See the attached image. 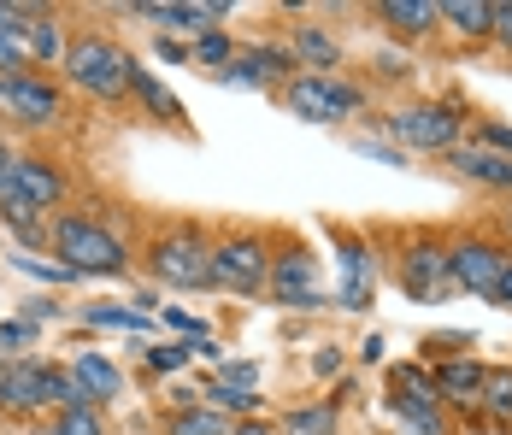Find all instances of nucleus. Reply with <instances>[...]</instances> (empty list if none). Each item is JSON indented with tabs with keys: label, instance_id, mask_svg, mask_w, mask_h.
I'll return each mask as SVG.
<instances>
[{
	"label": "nucleus",
	"instance_id": "nucleus-14",
	"mask_svg": "<svg viewBox=\"0 0 512 435\" xmlns=\"http://www.w3.org/2000/svg\"><path fill=\"white\" fill-rule=\"evenodd\" d=\"M71 377L83 383V394H89V400H112V394H118V383H124V377H118V365H112V359H101V353H77V371H71Z\"/></svg>",
	"mask_w": 512,
	"mask_h": 435
},
{
	"label": "nucleus",
	"instance_id": "nucleus-30",
	"mask_svg": "<svg viewBox=\"0 0 512 435\" xmlns=\"http://www.w3.org/2000/svg\"><path fill=\"white\" fill-rule=\"evenodd\" d=\"M148 365L154 371H177V365H189V347H148Z\"/></svg>",
	"mask_w": 512,
	"mask_h": 435
},
{
	"label": "nucleus",
	"instance_id": "nucleus-31",
	"mask_svg": "<svg viewBox=\"0 0 512 435\" xmlns=\"http://www.w3.org/2000/svg\"><path fill=\"white\" fill-rule=\"evenodd\" d=\"M206 59V65H230V42L224 36H201V48H195Z\"/></svg>",
	"mask_w": 512,
	"mask_h": 435
},
{
	"label": "nucleus",
	"instance_id": "nucleus-5",
	"mask_svg": "<svg viewBox=\"0 0 512 435\" xmlns=\"http://www.w3.org/2000/svg\"><path fill=\"white\" fill-rule=\"evenodd\" d=\"M389 130L407 147H454L460 142V112L454 106H407L389 118Z\"/></svg>",
	"mask_w": 512,
	"mask_h": 435
},
{
	"label": "nucleus",
	"instance_id": "nucleus-8",
	"mask_svg": "<svg viewBox=\"0 0 512 435\" xmlns=\"http://www.w3.org/2000/svg\"><path fill=\"white\" fill-rule=\"evenodd\" d=\"M0 106L12 118H24V124H48L59 112V95L48 83H36V77H0Z\"/></svg>",
	"mask_w": 512,
	"mask_h": 435
},
{
	"label": "nucleus",
	"instance_id": "nucleus-11",
	"mask_svg": "<svg viewBox=\"0 0 512 435\" xmlns=\"http://www.w3.org/2000/svg\"><path fill=\"white\" fill-rule=\"evenodd\" d=\"M36 12L30 6H0V71H24L30 65V53H24V24H30Z\"/></svg>",
	"mask_w": 512,
	"mask_h": 435
},
{
	"label": "nucleus",
	"instance_id": "nucleus-1",
	"mask_svg": "<svg viewBox=\"0 0 512 435\" xmlns=\"http://www.w3.org/2000/svg\"><path fill=\"white\" fill-rule=\"evenodd\" d=\"M130 65H136V59L118 53L112 42H101V36L65 48V71H71V83L89 89V95H101V100H118L124 89H130Z\"/></svg>",
	"mask_w": 512,
	"mask_h": 435
},
{
	"label": "nucleus",
	"instance_id": "nucleus-18",
	"mask_svg": "<svg viewBox=\"0 0 512 435\" xmlns=\"http://www.w3.org/2000/svg\"><path fill=\"white\" fill-rule=\"evenodd\" d=\"M477 388H483V371L471 365V359H454V365H442L436 371V394H448V400H477Z\"/></svg>",
	"mask_w": 512,
	"mask_h": 435
},
{
	"label": "nucleus",
	"instance_id": "nucleus-23",
	"mask_svg": "<svg viewBox=\"0 0 512 435\" xmlns=\"http://www.w3.org/2000/svg\"><path fill=\"white\" fill-rule=\"evenodd\" d=\"M171 435H230V424L218 412H206V406H189V412H177Z\"/></svg>",
	"mask_w": 512,
	"mask_h": 435
},
{
	"label": "nucleus",
	"instance_id": "nucleus-35",
	"mask_svg": "<svg viewBox=\"0 0 512 435\" xmlns=\"http://www.w3.org/2000/svg\"><path fill=\"white\" fill-rule=\"evenodd\" d=\"M359 153H365V159H383V165H401V153H395V147H377V142H354Z\"/></svg>",
	"mask_w": 512,
	"mask_h": 435
},
{
	"label": "nucleus",
	"instance_id": "nucleus-38",
	"mask_svg": "<svg viewBox=\"0 0 512 435\" xmlns=\"http://www.w3.org/2000/svg\"><path fill=\"white\" fill-rule=\"evenodd\" d=\"M18 200H24V194H18V183H12V171L0 165V206H18Z\"/></svg>",
	"mask_w": 512,
	"mask_h": 435
},
{
	"label": "nucleus",
	"instance_id": "nucleus-10",
	"mask_svg": "<svg viewBox=\"0 0 512 435\" xmlns=\"http://www.w3.org/2000/svg\"><path fill=\"white\" fill-rule=\"evenodd\" d=\"M271 289H277V300H283V306H301V312L324 306V300H318V289H312V259H307V253L277 259V265H271Z\"/></svg>",
	"mask_w": 512,
	"mask_h": 435
},
{
	"label": "nucleus",
	"instance_id": "nucleus-6",
	"mask_svg": "<svg viewBox=\"0 0 512 435\" xmlns=\"http://www.w3.org/2000/svg\"><path fill=\"white\" fill-rule=\"evenodd\" d=\"M289 106H295L307 124H330V118L354 112L359 95L348 83H330V77H295V83H289Z\"/></svg>",
	"mask_w": 512,
	"mask_h": 435
},
{
	"label": "nucleus",
	"instance_id": "nucleus-2",
	"mask_svg": "<svg viewBox=\"0 0 512 435\" xmlns=\"http://www.w3.org/2000/svg\"><path fill=\"white\" fill-rule=\"evenodd\" d=\"M53 242H59V259L83 277V271H101V277H118L124 271V247L106 236L101 224L89 218H59L53 224Z\"/></svg>",
	"mask_w": 512,
	"mask_h": 435
},
{
	"label": "nucleus",
	"instance_id": "nucleus-22",
	"mask_svg": "<svg viewBox=\"0 0 512 435\" xmlns=\"http://www.w3.org/2000/svg\"><path fill=\"white\" fill-rule=\"evenodd\" d=\"M130 89H142V100L154 106L159 118H183V106H177V100L165 95V83H154V77H148L142 65H130Z\"/></svg>",
	"mask_w": 512,
	"mask_h": 435
},
{
	"label": "nucleus",
	"instance_id": "nucleus-40",
	"mask_svg": "<svg viewBox=\"0 0 512 435\" xmlns=\"http://www.w3.org/2000/svg\"><path fill=\"white\" fill-rule=\"evenodd\" d=\"M230 435H277V430H271V424H236Z\"/></svg>",
	"mask_w": 512,
	"mask_h": 435
},
{
	"label": "nucleus",
	"instance_id": "nucleus-26",
	"mask_svg": "<svg viewBox=\"0 0 512 435\" xmlns=\"http://www.w3.org/2000/svg\"><path fill=\"white\" fill-rule=\"evenodd\" d=\"M89 324H112V330H148V312H124V306H89Z\"/></svg>",
	"mask_w": 512,
	"mask_h": 435
},
{
	"label": "nucleus",
	"instance_id": "nucleus-3",
	"mask_svg": "<svg viewBox=\"0 0 512 435\" xmlns=\"http://www.w3.org/2000/svg\"><path fill=\"white\" fill-rule=\"evenodd\" d=\"M154 277L171 289H206L212 283V253L195 236H171L154 247Z\"/></svg>",
	"mask_w": 512,
	"mask_h": 435
},
{
	"label": "nucleus",
	"instance_id": "nucleus-34",
	"mask_svg": "<svg viewBox=\"0 0 512 435\" xmlns=\"http://www.w3.org/2000/svg\"><path fill=\"white\" fill-rule=\"evenodd\" d=\"M483 142L495 147V153H507V159H512V130H501V124H489V130H483Z\"/></svg>",
	"mask_w": 512,
	"mask_h": 435
},
{
	"label": "nucleus",
	"instance_id": "nucleus-20",
	"mask_svg": "<svg viewBox=\"0 0 512 435\" xmlns=\"http://www.w3.org/2000/svg\"><path fill=\"white\" fill-rule=\"evenodd\" d=\"M436 12H442V18H454L465 36H489V18H495V6H489V0H442Z\"/></svg>",
	"mask_w": 512,
	"mask_h": 435
},
{
	"label": "nucleus",
	"instance_id": "nucleus-27",
	"mask_svg": "<svg viewBox=\"0 0 512 435\" xmlns=\"http://www.w3.org/2000/svg\"><path fill=\"white\" fill-rule=\"evenodd\" d=\"M212 406H218V412H254L259 394H254V388H224V383H212Z\"/></svg>",
	"mask_w": 512,
	"mask_h": 435
},
{
	"label": "nucleus",
	"instance_id": "nucleus-13",
	"mask_svg": "<svg viewBox=\"0 0 512 435\" xmlns=\"http://www.w3.org/2000/svg\"><path fill=\"white\" fill-rule=\"evenodd\" d=\"M6 171H12L18 194H24V200H30L36 212H42V206H53V200H59V189H65V183L53 177L48 165H36V159H18V165H6Z\"/></svg>",
	"mask_w": 512,
	"mask_h": 435
},
{
	"label": "nucleus",
	"instance_id": "nucleus-4",
	"mask_svg": "<svg viewBox=\"0 0 512 435\" xmlns=\"http://www.w3.org/2000/svg\"><path fill=\"white\" fill-rule=\"evenodd\" d=\"M265 277H271V259H265V247H259L254 236H242V242H224L218 253H212V283H224V289L254 294Z\"/></svg>",
	"mask_w": 512,
	"mask_h": 435
},
{
	"label": "nucleus",
	"instance_id": "nucleus-37",
	"mask_svg": "<svg viewBox=\"0 0 512 435\" xmlns=\"http://www.w3.org/2000/svg\"><path fill=\"white\" fill-rule=\"evenodd\" d=\"M336 365H342V353H336V347H318V359H312V371H318V377H330Z\"/></svg>",
	"mask_w": 512,
	"mask_h": 435
},
{
	"label": "nucleus",
	"instance_id": "nucleus-24",
	"mask_svg": "<svg viewBox=\"0 0 512 435\" xmlns=\"http://www.w3.org/2000/svg\"><path fill=\"white\" fill-rule=\"evenodd\" d=\"M289 435H330L336 430V406H312V412H289Z\"/></svg>",
	"mask_w": 512,
	"mask_h": 435
},
{
	"label": "nucleus",
	"instance_id": "nucleus-19",
	"mask_svg": "<svg viewBox=\"0 0 512 435\" xmlns=\"http://www.w3.org/2000/svg\"><path fill=\"white\" fill-rule=\"evenodd\" d=\"M24 53H30V59H48V65H53V59L65 53V36H59V24L36 12V18L24 24Z\"/></svg>",
	"mask_w": 512,
	"mask_h": 435
},
{
	"label": "nucleus",
	"instance_id": "nucleus-12",
	"mask_svg": "<svg viewBox=\"0 0 512 435\" xmlns=\"http://www.w3.org/2000/svg\"><path fill=\"white\" fill-rule=\"evenodd\" d=\"M454 165H460L465 177H477V183L512 189V159H507V153H495V147H460V153H454Z\"/></svg>",
	"mask_w": 512,
	"mask_h": 435
},
{
	"label": "nucleus",
	"instance_id": "nucleus-15",
	"mask_svg": "<svg viewBox=\"0 0 512 435\" xmlns=\"http://www.w3.org/2000/svg\"><path fill=\"white\" fill-rule=\"evenodd\" d=\"M142 18H154V24H183V30H201V24H212V18H224L230 6L224 0H206V6H159V0H148V6H136Z\"/></svg>",
	"mask_w": 512,
	"mask_h": 435
},
{
	"label": "nucleus",
	"instance_id": "nucleus-32",
	"mask_svg": "<svg viewBox=\"0 0 512 435\" xmlns=\"http://www.w3.org/2000/svg\"><path fill=\"white\" fill-rule=\"evenodd\" d=\"M218 383H224V388H254V365H224V371H218Z\"/></svg>",
	"mask_w": 512,
	"mask_h": 435
},
{
	"label": "nucleus",
	"instance_id": "nucleus-39",
	"mask_svg": "<svg viewBox=\"0 0 512 435\" xmlns=\"http://www.w3.org/2000/svg\"><path fill=\"white\" fill-rule=\"evenodd\" d=\"M489 300H501V306H512V259L501 265V283H495V294Z\"/></svg>",
	"mask_w": 512,
	"mask_h": 435
},
{
	"label": "nucleus",
	"instance_id": "nucleus-17",
	"mask_svg": "<svg viewBox=\"0 0 512 435\" xmlns=\"http://www.w3.org/2000/svg\"><path fill=\"white\" fill-rule=\"evenodd\" d=\"M377 12H383V24H395V30H407V36H418V30H430V24L442 18V12H436L430 0H383Z\"/></svg>",
	"mask_w": 512,
	"mask_h": 435
},
{
	"label": "nucleus",
	"instance_id": "nucleus-41",
	"mask_svg": "<svg viewBox=\"0 0 512 435\" xmlns=\"http://www.w3.org/2000/svg\"><path fill=\"white\" fill-rule=\"evenodd\" d=\"M0 165H6V153H0Z\"/></svg>",
	"mask_w": 512,
	"mask_h": 435
},
{
	"label": "nucleus",
	"instance_id": "nucleus-9",
	"mask_svg": "<svg viewBox=\"0 0 512 435\" xmlns=\"http://www.w3.org/2000/svg\"><path fill=\"white\" fill-rule=\"evenodd\" d=\"M0 400L18 406V412L42 406V400H48V365H36V359H12V365H0Z\"/></svg>",
	"mask_w": 512,
	"mask_h": 435
},
{
	"label": "nucleus",
	"instance_id": "nucleus-7",
	"mask_svg": "<svg viewBox=\"0 0 512 435\" xmlns=\"http://www.w3.org/2000/svg\"><path fill=\"white\" fill-rule=\"evenodd\" d=\"M501 265H507V253L489 242H465L448 253V277L460 283V289L471 294H495V283H501Z\"/></svg>",
	"mask_w": 512,
	"mask_h": 435
},
{
	"label": "nucleus",
	"instance_id": "nucleus-25",
	"mask_svg": "<svg viewBox=\"0 0 512 435\" xmlns=\"http://www.w3.org/2000/svg\"><path fill=\"white\" fill-rule=\"evenodd\" d=\"M48 400H59L65 412H77V406H95V400L83 394V383H77V377H65V371H48Z\"/></svg>",
	"mask_w": 512,
	"mask_h": 435
},
{
	"label": "nucleus",
	"instance_id": "nucleus-36",
	"mask_svg": "<svg viewBox=\"0 0 512 435\" xmlns=\"http://www.w3.org/2000/svg\"><path fill=\"white\" fill-rule=\"evenodd\" d=\"M30 341V324H0V347H24Z\"/></svg>",
	"mask_w": 512,
	"mask_h": 435
},
{
	"label": "nucleus",
	"instance_id": "nucleus-28",
	"mask_svg": "<svg viewBox=\"0 0 512 435\" xmlns=\"http://www.w3.org/2000/svg\"><path fill=\"white\" fill-rule=\"evenodd\" d=\"M53 435H101V418H95V406H77V412H65Z\"/></svg>",
	"mask_w": 512,
	"mask_h": 435
},
{
	"label": "nucleus",
	"instance_id": "nucleus-16",
	"mask_svg": "<svg viewBox=\"0 0 512 435\" xmlns=\"http://www.w3.org/2000/svg\"><path fill=\"white\" fill-rule=\"evenodd\" d=\"M448 283V253H436V247H418L407 259V294H436Z\"/></svg>",
	"mask_w": 512,
	"mask_h": 435
},
{
	"label": "nucleus",
	"instance_id": "nucleus-33",
	"mask_svg": "<svg viewBox=\"0 0 512 435\" xmlns=\"http://www.w3.org/2000/svg\"><path fill=\"white\" fill-rule=\"evenodd\" d=\"M489 30H495V36H501V42L512 48V6H495V18H489Z\"/></svg>",
	"mask_w": 512,
	"mask_h": 435
},
{
	"label": "nucleus",
	"instance_id": "nucleus-29",
	"mask_svg": "<svg viewBox=\"0 0 512 435\" xmlns=\"http://www.w3.org/2000/svg\"><path fill=\"white\" fill-rule=\"evenodd\" d=\"M301 59H312V65H336V48H330V36H318V30H301Z\"/></svg>",
	"mask_w": 512,
	"mask_h": 435
},
{
	"label": "nucleus",
	"instance_id": "nucleus-21",
	"mask_svg": "<svg viewBox=\"0 0 512 435\" xmlns=\"http://www.w3.org/2000/svg\"><path fill=\"white\" fill-rule=\"evenodd\" d=\"M477 400H483L495 418H507V424H512V371H483V388H477Z\"/></svg>",
	"mask_w": 512,
	"mask_h": 435
}]
</instances>
